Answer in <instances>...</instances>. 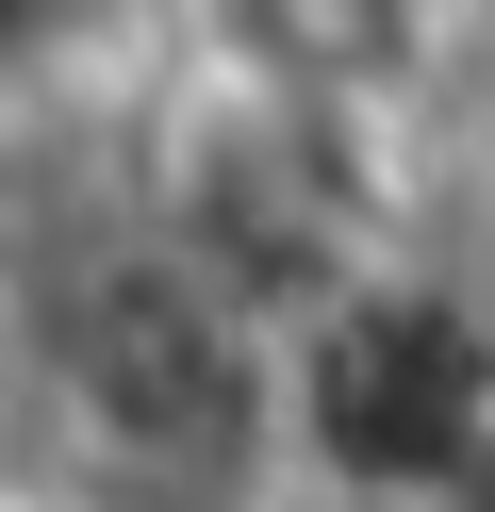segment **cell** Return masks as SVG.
Masks as SVG:
<instances>
[{
    "mask_svg": "<svg viewBox=\"0 0 495 512\" xmlns=\"http://www.w3.org/2000/svg\"><path fill=\"white\" fill-rule=\"evenodd\" d=\"M215 50L281 116H380L429 67V0H215Z\"/></svg>",
    "mask_w": 495,
    "mask_h": 512,
    "instance_id": "cell-3",
    "label": "cell"
},
{
    "mask_svg": "<svg viewBox=\"0 0 495 512\" xmlns=\"http://www.w3.org/2000/svg\"><path fill=\"white\" fill-rule=\"evenodd\" d=\"M50 397L99 463L149 496V479H215L248 446V331L182 248H116L50 298Z\"/></svg>",
    "mask_w": 495,
    "mask_h": 512,
    "instance_id": "cell-1",
    "label": "cell"
},
{
    "mask_svg": "<svg viewBox=\"0 0 495 512\" xmlns=\"http://www.w3.org/2000/svg\"><path fill=\"white\" fill-rule=\"evenodd\" d=\"M297 430L347 496H462V463L495 446V331L429 281H347L297 347Z\"/></svg>",
    "mask_w": 495,
    "mask_h": 512,
    "instance_id": "cell-2",
    "label": "cell"
},
{
    "mask_svg": "<svg viewBox=\"0 0 495 512\" xmlns=\"http://www.w3.org/2000/svg\"><path fill=\"white\" fill-rule=\"evenodd\" d=\"M446 512H495V446H479V463H462V496H446Z\"/></svg>",
    "mask_w": 495,
    "mask_h": 512,
    "instance_id": "cell-4",
    "label": "cell"
}]
</instances>
